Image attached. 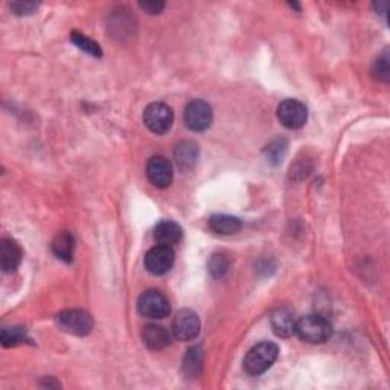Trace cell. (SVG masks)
<instances>
[{
  "mask_svg": "<svg viewBox=\"0 0 390 390\" xmlns=\"http://www.w3.org/2000/svg\"><path fill=\"white\" fill-rule=\"evenodd\" d=\"M173 334L177 340L191 342L200 334V318L191 309H180L173 321Z\"/></svg>",
  "mask_w": 390,
  "mask_h": 390,
  "instance_id": "obj_6",
  "label": "cell"
},
{
  "mask_svg": "<svg viewBox=\"0 0 390 390\" xmlns=\"http://www.w3.org/2000/svg\"><path fill=\"white\" fill-rule=\"evenodd\" d=\"M142 340L147 348L152 351H162L171 343V332L162 325H147L142 330Z\"/></svg>",
  "mask_w": 390,
  "mask_h": 390,
  "instance_id": "obj_12",
  "label": "cell"
},
{
  "mask_svg": "<svg viewBox=\"0 0 390 390\" xmlns=\"http://www.w3.org/2000/svg\"><path fill=\"white\" fill-rule=\"evenodd\" d=\"M183 236L182 227L175 223V221L166 220L161 221L154 229V239L157 244L161 246H170L173 247L174 244L180 243V239Z\"/></svg>",
  "mask_w": 390,
  "mask_h": 390,
  "instance_id": "obj_14",
  "label": "cell"
},
{
  "mask_svg": "<svg viewBox=\"0 0 390 390\" xmlns=\"http://www.w3.org/2000/svg\"><path fill=\"white\" fill-rule=\"evenodd\" d=\"M199 159V145L191 140L180 142L174 149V161L182 170H191L197 163Z\"/></svg>",
  "mask_w": 390,
  "mask_h": 390,
  "instance_id": "obj_15",
  "label": "cell"
},
{
  "mask_svg": "<svg viewBox=\"0 0 390 390\" xmlns=\"http://www.w3.org/2000/svg\"><path fill=\"white\" fill-rule=\"evenodd\" d=\"M26 340V331L23 328H5L2 331V344L5 348L15 347Z\"/></svg>",
  "mask_w": 390,
  "mask_h": 390,
  "instance_id": "obj_21",
  "label": "cell"
},
{
  "mask_svg": "<svg viewBox=\"0 0 390 390\" xmlns=\"http://www.w3.org/2000/svg\"><path fill=\"white\" fill-rule=\"evenodd\" d=\"M23 252L22 247L11 238H4L0 241V267L5 273H13L22 262Z\"/></svg>",
  "mask_w": 390,
  "mask_h": 390,
  "instance_id": "obj_11",
  "label": "cell"
},
{
  "mask_svg": "<svg viewBox=\"0 0 390 390\" xmlns=\"http://www.w3.org/2000/svg\"><path fill=\"white\" fill-rule=\"evenodd\" d=\"M279 354L278 344L271 342H262L253 347L244 358V369L249 375H262L264 372H267L273 363L276 361Z\"/></svg>",
  "mask_w": 390,
  "mask_h": 390,
  "instance_id": "obj_1",
  "label": "cell"
},
{
  "mask_svg": "<svg viewBox=\"0 0 390 390\" xmlns=\"http://www.w3.org/2000/svg\"><path fill=\"white\" fill-rule=\"evenodd\" d=\"M296 317L288 308H279L270 317L273 331L279 337H290L296 331Z\"/></svg>",
  "mask_w": 390,
  "mask_h": 390,
  "instance_id": "obj_13",
  "label": "cell"
},
{
  "mask_svg": "<svg viewBox=\"0 0 390 390\" xmlns=\"http://www.w3.org/2000/svg\"><path fill=\"white\" fill-rule=\"evenodd\" d=\"M208 269H209V273L214 278H217V279L223 278L230 269L229 256L224 253H214L210 256V260L208 262Z\"/></svg>",
  "mask_w": 390,
  "mask_h": 390,
  "instance_id": "obj_19",
  "label": "cell"
},
{
  "mask_svg": "<svg viewBox=\"0 0 390 390\" xmlns=\"http://www.w3.org/2000/svg\"><path fill=\"white\" fill-rule=\"evenodd\" d=\"M212 118H214V113H212L210 105L205 101L195 100L186 105L184 123L192 131L208 130L212 123Z\"/></svg>",
  "mask_w": 390,
  "mask_h": 390,
  "instance_id": "obj_7",
  "label": "cell"
},
{
  "mask_svg": "<svg viewBox=\"0 0 390 390\" xmlns=\"http://www.w3.org/2000/svg\"><path fill=\"white\" fill-rule=\"evenodd\" d=\"M137 309L142 316L153 321H162L171 313V305L168 299L157 290H147L137 300Z\"/></svg>",
  "mask_w": 390,
  "mask_h": 390,
  "instance_id": "obj_3",
  "label": "cell"
},
{
  "mask_svg": "<svg viewBox=\"0 0 390 390\" xmlns=\"http://www.w3.org/2000/svg\"><path fill=\"white\" fill-rule=\"evenodd\" d=\"M209 227L212 232L218 235H235L243 227L239 218L232 215H212L209 220Z\"/></svg>",
  "mask_w": 390,
  "mask_h": 390,
  "instance_id": "obj_16",
  "label": "cell"
},
{
  "mask_svg": "<svg viewBox=\"0 0 390 390\" xmlns=\"http://www.w3.org/2000/svg\"><path fill=\"white\" fill-rule=\"evenodd\" d=\"M39 5L34 2H14L11 4V10L17 15H28L37 10Z\"/></svg>",
  "mask_w": 390,
  "mask_h": 390,
  "instance_id": "obj_23",
  "label": "cell"
},
{
  "mask_svg": "<svg viewBox=\"0 0 390 390\" xmlns=\"http://www.w3.org/2000/svg\"><path fill=\"white\" fill-rule=\"evenodd\" d=\"M147 177L156 188H168L173 183V165L163 156H153L147 163Z\"/></svg>",
  "mask_w": 390,
  "mask_h": 390,
  "instance_id": "obj_10",
  "label": "cell"
},
{
  "mask_svg": "<svg viewBox=\"0 0 390 390\" xmlns=\"http://www.w3.org/2000/svg\"><path fill=\"white\" fill-rule=\"evenodd\" d=\"M203 368V351L200 347L188 349L182 361V372L186 378H197Z\"/></svg>",
  "mask_w": 390,
  "mask_h": 390,
  "instance_id": "obj_18",
  "label": "cell"
},
{
  "mask_svg": "<svg viewBox=\"0 0 390 390\" xmlns=\"http://www.w3.org/2000/svg\"><path fill=\"white\" fill-rule=\"evenodd\" d=\"M144 122L149 131L156 135H165L173 127L174 114L171 107H168L163 102L149 104L144 112Z\"/></svg>",
  "mask_w": 390,
  "mask_h": 390,
  "instance_id": "obj_4",
  "label": "cell"
},
{
  "mask_svg": "<svg viewBox=\"0 0 390 390\" xmlns=\"http://www.w3.org/2000/svg\"><path fill=\"white\" fill-rule=\"evenodd\" d=\"M139 5L148 14H161L165 8L163 2H140Z\"/></svg>",
  "mask_w": 390,
  "mask_h": 390,
  "instance_id": "obj_24",
  "label": "cell"
},
{
  "mask_svg": "<svg viewBox=\"0 0 390 390\" xmlns=\"http://www.w3.org/2000/svg\"><path fill=\"white\" fill-rule=\"evenodd\" d=\"M58 323L63 331L83 337L92 331L93 318L83 309H66V311L60 313Z\"/></svg>",
  "mask_w": 390,
  "mask_h": 390,
  "instance_id": "obj_5",
  "label": "cell"
},
{
  "mask_svg": "<svg viewBox=\"0 0 390 390\" xmlns=\"http://www.w3.org/2000/svg\"><path fill=\"white\" fill-rule=\"evenodd\" d=\"M174 260H175V255L173 247L157 244L145 255V267L152 274L162 276V274L168 273L173 269Z\"/></svg>",
  "mask_w": 390,
  "mask_h": 390,
  "instance_id": "obj_9",
  "label": "cell"
},
{
  "mask_svg": "<svg viewBox=\"0 0 390 390\" xmlns=\"http://www.w3.org/2000/svg\"><path fill=\"white\" fill-rule=\"evenodd\" d=\"M70 40H72V43L76 44L79 49L87 52V54H90L93 57H101L102 55L100 44H96L93 40L86 37V35H83V34L72 32V35H70Z\"/></svg>",
  "mask_w": 390,
  "mask_h": 390,
  "instance_id": "obj_20",
  "label": "cell"
},
{
  "mask_svg": "<svg viewBox=\"0 0 390 390\" xmlns=\"http://www.w3.org/2000/svg\"><path fill=\"white\" fill-rule=\"evenodd\" d=\"M74 250H75V239L69 232H60L54 241H52V252L58 260L70 262L74 260Z\"/></svg>",
  "mask_w": 390,
  "mask_h": 390,
  "instance_id": "obj_17",
  "label": "cell"
},
{
  "mask_svg": "<svg viewBox=\"0 0 390 390\" xmlns=\"http://www.w3.org/2000/svg\"><path fill=\"white\" fill-rule=\"evenodd\" d=\"M300 339L308 343H323L332 335V326L328 318L318 314H308L296 322V331Z\"/></svg>",
  "mask_w": 390,
  "mask_h": 390,
  "instance_id": "obj_2",
  "label": "cell"
},
{
  "mask_svg": "<svg viewBox=\"0 0 390 390\" xmlns=\"http://www.w3.org/2000/svg\"><path fill=\"white\" fill-rule=\"evenodd\" d=\"M372 72H374V76L378 79V81H383V83L389 81L390 67H389V54H387V52H384L383 55L377 58V61L374 63V69H372Z\"/></svg>",
  "mask_w": 390,
  "mask_h": 390,
  "instance_id": "obj_22",
  "label": "cell"
},
{
  "mask_svg": "<svg viewBox=\"0 0 390 390\" xmlns=\"http://www.w3.org/2000/svg\"><path fill=\"white\" fill-rule=\"evenodd\" d=\"M278 119L283 127L290 130L302 128L308 119V110L300 101L285 100L278 107Z\"/></svg>",
  "mask_w": 390,
  "mask_h": 390,
  "instance_id": "obj_8",
  "label": "cell"
}]
</instances>
